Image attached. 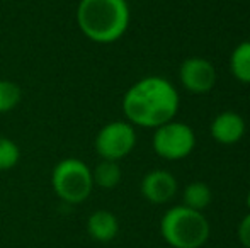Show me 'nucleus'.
Here are the masks:
<instances>
[{
    "label": "nucleus",
    "instance_id": "f257e3e1",
    "mask_svg": "<svg viewBox=\"0 0 250 248\" xmlns=\"http://www.w3.org/2000/svg\"><path fill=\"white\" fill-rule=\"evenodd\" d=\"M177 111V90L162 76H145L138 80L123 97V113L133 126L155 129L174 121Z\"/></svg>",
    "mask_w": 250,
    "mask_h": 248
},
{
    "label": "nucleus",
    "instance_id": "f03ea898",
    "mask_svg": "<svg viewBox=\"0 0 250 248\" xmlns=\"http://www.w3.org/2000/svg\"><path fill=\"white\" fill-rule=\"evenodd\" d=\"M75 17L87 39L109 44L121 39L128 29L129 7L126 0H80Z\"/></svg>",
    "mask_w": 250,
    "mask_h": 248
},
{
    "label": "nucleus",
    "instance_id": "7ed1b4c3",
    "mask_svg": "<svg viewBox=\"0 0 250 248\" xmlns=\"http://www.w3.org/2000/svg\"><path fill=\"white\" fill-rule=\"evenodd\" d=\"M160 233L172 248H199L209 238V223L203 212L174 206L162 218Z\"/></svg>",
    "mask_w": 250,
    "mask_h": 248
},
{
    "label": "nucleus",
    "instance_id": "20e7f679",
    "mask_svg": "<svg viewBox=\"0 0 250 248\" xmlns=\"http://www.w3.org/2000/svg\"><path fill=\"white\" fill-rule=\"evenodd\" d=\"M51 187L63 202L80 204L89 199L94 189L92 170L79 158H63L53 167Z\"/></svg>",
    "mask_w": 250,
    "mask_h": 248
},
{
    "label": "nucleus",
    "instance_id": "39448f33",
    "mask_svg": "<svg viewBox=\"0 0 250 248\" xmlns=\"http://www.w3.org/2000/svg\"><path fill=\"white\" fill-rule=\"evenodd\" d=\"M151 145L158 156L165 160H182L194 150V131L184 123L170 121L155 128Z\"/></svg>",
    "mask_w": 250,
    "mask_h": 248
},
{
    "label": "nucleus",
    "instance_id": "423d86ee",
    "mask_svg": "<svg viewBox=\"0 0 250 248\" xmlns=\"http://www.w3.org/2000/svg\"><path fill=\"white\" fill-rule=\"evenodd\" d=\"M135 145V126L129 124L128 121H112L102 126L94 141L101 160H111V162H119L125 156H128Z\"/></svg>",
    "mask_w": 250,
    "mask_h": 248
},
{
    "label": "nucleus",
    "instance_id": "0eeeda50",
    "mask_svg": "<svg viewBox=\"0 0 250 248\" xmlns=\"http://www.w3.org/2000/svg\"><path fill=\"white\" fill-rule=\"evenodd\" d=\"M181 83L192 94H206L216 83V70L204 58H188L179 68Z\"/></svg>",
    "mask_w": 250,
    "mask_h": 248
},
{
    "label": "nucleus",
    "instance_id": "6e6552de",
    "mask_svg": "<svg viewBox=\"0 0 250 248\" xmlns=\"http://www.w3.org/2000/svg\"><path fill=\"white\" fill-rule=\"evenodd\" d=\"M142 195L151 204H165L177 192V180L167 170H151L142 180Z\"/></svg>",
    "mask_w": 250,
    "mask_h": 248
},
{
    "label": "nucleus",
    "instance_id": "1a4fd4ad",
    "mask_svg": "<svg viewBox=\"0 0 250 248\" xmlns=\"http://www.w3.org/2000/svg\"><path fill=\"white\" fill-rule=\"evenodd\" d=\"M211 136L221 145H233V143L240 141L242 136L245 134V121L240 114L227 113L218 114L211 123Z\"/></svg>",
    "mask_w": 250,
    "mask_h": 248
},
{
    "label": "nucleus",
    "instance_id": "9d476101",
    "mask_svg": "<svg viewBox=\"0 0 250 248\" xmlns=\"http://www.w3.org/2000/svg\"><path fill=\"white\" fill-rule=\"evenodd\" d=\"M119 221L114 212L107 209H97L87 218V233L94 242L107 243L118 236Z\"/></svg>",
    "mask_w": 250,
    "mask_h": 248
},
{
    "label": "nucleus",
    "instance_id": "9b49d317",
    "mask_svg": "<svg viewBox=\"0 0 250 248\" xmlns=\"http://www.w3.org/2000/svg\"><path fill=\"white\" fill-rule=\"evenodd\" d=\"M92 170V180H94V187H101V189H114L121 182V167L118 162H111V160H101Z\"/></svg>",
    "mask_w": 250,
    "mask_h": 248
},
{
    "label": "nucleus",
    "instance_id": "f8f14e48",
    "mask_svg": "<svg viewBox=\"0 0 250 248\" xmlns=\"http://www.w3.org/2000/svg\"><path fill=\"white\" fill-rule=\"evenodd\" d=\"M182 199H184V204L182 206H186V208H189V209H194V211L203 212V209H206L208 206L211 204L213 192H211V189L208 184L192 182L184 189Z\"/></svg>",
    "mask_w": 250,
    "mask_h": 248
},
{
    "label": "nucleus",
    "instance_id": "ddd939ff",
    "mask_svg": "<svg viewBox=\"0 0 250 248\" xmlns=\"http://www.w3.org/2000/svg\"><path fill=\"white\" fill-rule=\"evenodd\" d=\"M230 68L233 76L242 83H250V41L240 43L230 58Z\"/></svg>",
    "mask_w": 250,
    "mask_h": 248
},
{
    "label": "nucleus",
    "instance_id": "4468645a",
    "mask_svg": "<svg viewBox=\"0 0 250 248\" xmlns=\"http://www.w3.org/2000/svg\"><path fill=\"white\" fill-rule=\"evenodd\" d=\"M21 87L16 82L7 78H0V114H7L14 111L21 102Z\"/></svg>",
    "mask_w": 250,
    "mask_h": 248
},
{
    "label": "nucleus",
    "instance_id": "2eb2a0df",
    "mask_svg": "<svg viewBox=\"0 0 250 248\" xmlns=\"http://www.w3.org/2000/svg\"><path fill=\"white\" fill-rule=\"evenodd\" d=\"M21 150L14 139L0 136V172L10 170L19 163Z\"/></svg>",
    "mask_w": 250,
    "mask_h": 248
},
{
    "label": "nucleus",
    "instance_id": "dca6fc26",
    "mask_svg": "<svg viewBox=\"0 0 250 248\" xmlns=\"http://www.w3.org/2000/svg\"><path fill=\"white\" fill-rule=\"evenodd\" d=\"M238 240L245 248H250V212L238 225Z\"/></svg>",
    "mask_w": 250,
    "mask_h": 248
},
{
    "label": "nucleus",
    "instance_id": "f3484780",
    "mask_svg": "<svg viewBox=\"0 0 250 248\" xmlns=\"http://www.w3.org/2000/svg\"><path fill=\"white\" fill-rule=\"evenodd\" d=\"M247 206H249V209H250V192H249V195H247Z\"/></svg>",
    "mask_w": 250,
    "mask_h": 248
}]
</instances>
